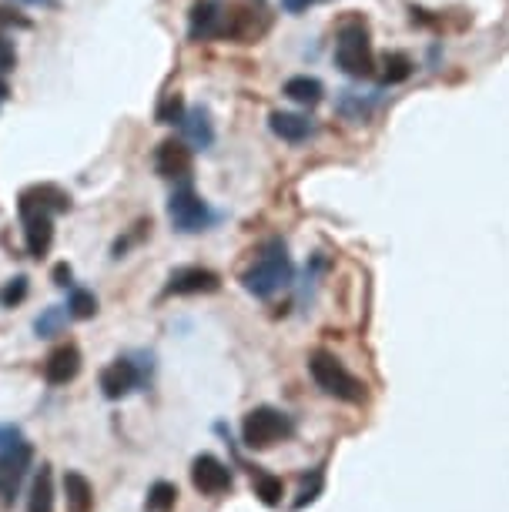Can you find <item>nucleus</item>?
Instances as JSON below:
<instances>
[{
    "mask_svg": "<svg viewBox=\"0 0 509 512\" xmlns=\"http://www.w3.org/2000/svg\"><path fill=\"white\" fill-rule=\"evenodd\" d=\"M309 372H312L315 385H319L325 395H332V399L349 402V405L366 402V382L355 379V375L345 369L332 352H312Z\"/></svg>",
    "mask_w": 509,
    "mask_h": 512,
    "instance_id": "obj_3",
    "label": "nucleus"
},
{
    "mask_svg": "<svg viewBox=\"0 0 509 512\" xmlns=\"http://www.w3.org/2000/svg\"><path fill=\"white\" fill-rule=\"evenodd\" d=\"M0 298H4V305H7V308L21 305L24 298H27V278H24V275H17L14 282L4 288V295H0Z\"/></svg>",
    "mask_w": 509,
    "mask_h": 512,
    "instance_id": "obj_27",
    "label": "nucleus"
},
{
    "mask_svg": "<svg viewBox=\"0 0 509 512\" xmlns=\"http://www.w3.org/2000/svg\"><path fill=\"white\" fill-rule=\"evenodd\" d=\"M54 285H57V288H67V285H71V265H64V262H61V265L54 268Z\"/></svg>",
    "mask_w": 509,
    "mask_h": 512,
    "instance_id": "obj_30",
    "label": "nucleus"
},
{
    "mask_svg": "<svg viewBox=\"0 0 509 512\" xmlns=\"http://www.w3.org/2000/svg\"><path fill=\"white\" fill-rule=\"evenodd\" d=\"M168 221L171 228L181 231V235H198V231H205L215 215H211L208 201H201V195H195L188 185L185 188H175L168 198Z\"/></svg>",
    "mask_w": 509,
    "mask_h": 512,
    "instance_id": "obj_6",
    "label": "nucleus"
},
{
    "mask_svg": "<svg viewBox=\"0 0 509 512\" xmlns=\"http://www.w3.org/2000/svg\"><path fill=\"white\" fill-rule=\"evenodd\" d=\"M181 128H185L188 141L195 144V148H211V141H215V128H211V118H208L205 108L185 111V118H181Z\"/></svg>",
    "mask_w": 509,
    "mask_h": 512,
    "instance_id": "obj_19",
    "label": "nucleus"
},
{
    "mask_svg": "<svg viewBox=\"0 0 509 512\" xmlns=\"http://www.w3.org/2000/svg\"><path fill=\"white\" fill-rule=\"evenodd\" d=\"M67 312H71V318H91L98 312V298L84 292V288H74L71 298H67Z\"/></svg>",
    "mask_w": 509,
    "mask_h": 512,
    "instance_id": "obj_26",
    "label": "nucleus"
},
{
    "mask_svg": "<svg viewBox=\"0 0 509 512\" xmlns=\"http://www.w3.org/2000/svg\"><path fill=\"white\" fill-rule=\"evenodd\" d=\"M141 382H144V375L131 359H114L108 369L101 372L104 399H124V395H131Z\"/></svg>",
    "mask_w": 509,
    "mask_h": 512,
    "instance_id": "obj_10",
    "label": "nucleus"
},
{
    "mask_svg": "<svg viewBox=\"0 0 509 512\" xmlns=\"http://www.w3.org/2000/svg\"><path fill=\"white\" fill-rule=\"evenodd\" d=\"M255 496L265 502V506H278L285 496V482L278 476H268V472H255Z\"/></svg>",
    "mask_w": 509,
    "mask_h": 512,
    "instance_id": "obj_23",
    "label": "nucleus"
},
{
    "mask_svg": "<svg viewBox=\"0 0 509 512\" xmlns=\"http://www.w3.org/2000/svg\"><path fill=\"white\" fill-rule=\"evenodd\" d=\"M222 17H225V4H218V0H198L191 7V21H188L191 41H211V37L222 34Z\"/></svg>",
    "mask_w": 509,
    "mask_h": 512,
    "instance_id": "obj_13",
    "label": "nucleus"
},
{
    "mask_svg": "<svg viewBox=\"0 0 509 512\" xmlns=\"http://www.w3.org/2000/svg\"><path fill=\"white\" fill-rule=\"evenodd\" d=\"M158 124H175V121H181L185 118V98H181L178 91H171V94H165L161 98V104H158Z\"/></svg>",
    "mask_w": 509,
    "mask_h": 512,
    "instance_id": "obj_25",
    "label": "nucleus"
},
{
    "mask_svg": "<svg viewBox=\"0 0 509 512\" xmlns=\"http://www.w3.org/2000/svg\"><path fill=\"white\" fill-rule=\"evenodd\" d=\"M191 482H195V489L201 496H225V492H232V469L225 466L222 459L215 456H198L191 462Z\"/></svg>",
    "mask_w": 509,
    "mask_h": 512,
    "instance_id": "obj_8",
    "label": "nucleus"
},
{
    "mask_svg": "<svg viewBox=\"0 0 509 512\" xmlns=\"http://www.w3.org/2000/svg\"><path fill=\"white\" fill-rule=\"evenodd\" d=\"M67 318H71L67 308H44L41 318L34 322V328H37V335H44V338L61 335V328L67 325Z\"/></svg>",
    "mask_w": 509,
    "mask_h": 512,
    "instance_id": "obj_24",
    "label": "nucleus"
},
{
    "mask_svg": "<svg viewBox=\"0 0 509 512\" xmlns=\"http://www.w3.org/2000/svg\"><path fill=\"white\" fill-rule=\"evenodd\" d=\"M175 499H178V489L171 482H155L148 489V499H144V509L148 512H171L175 509Z\"/></svg>",
    "mask_w": 509,
    "mask_h": 512,
    "instance_id": "obj_22",
    "label": "nucleus"
},
{
    "mask_svg": "<svg viewBox=\"0 0 509 512\" xmlns=\"http://www.w3.org/2000/svg\"><path fill=\"white\" fill-rule=\"evenodd\" d=\"M292 432H295L292 419H288L282 409H275V405H258L242 422V442L255 452L278 446V442H285Z\"/></svg>",
    "mask_w": 509,
    "mask_h": 512,
    "instance_id": "obj_5",
    "label": "nucleus"
},
{
    "mask_svg": "<svg viewBox=\"0 0 509 512\" xmlns=\"http://www.w3.org/2000/svg\"><path fill=\"white\" fill-rule=\"evenodd\" d=\"M0 24H14V27H27V21H24V17H14L11 11H4V7H0Z\"/></svg>",
    "mask_w": 509,
    "mask_h": 512,
    "instance_id": "obj_31",
    "label": "nucleus"
},
{
    "mask_svg": "<svg viewBox=\"0 0 509 512\" xmlns=\"http://www.w3.org/2000/svg\"><path fill=\"white\" fill-rule=\"evenodd\" d=\"M155 171L161 178H171V181L188 178L191 175V148L178 138L161 141L155 151Z\"/></svg>",
    "mask_w": 509,
    "mask_h": 512,
    "instance_id": "obj_12",
    "label": "nucleus"
},
{
    "mask_svg": "<svg viewBox=\"0 0 509 512\" xmlns=\"http://www.w3.org/2000/svg\"><path fill=\"white\" fill-rule=\"evenodd\" d=\"M335 64H339L349 77H369L376 71V54H372L366 21L352 17V21L342 24L339 41H335Z\"/></svg>",
    "mask_w": 509,
    "mask_h": 512,
    "instance_id": "obj_4",
    "label": "nucleus"
},
{
    "mask_svg": "<svg viewBox=\"0 0 509 512\" xmlns=\"http://www.w3.org/2000/svg\"><path fill=\"white\" fill-rule=\"evenodd\" d=\"M24 218V241H27V251L34 258H44L51 251V241H54V215L51 211H41V208H27L21 211Z\"/></svg>",
    "mask_w": 509,
    "mask_h": 512,
    "instance_id": "obj_11",
    "label": "nucleus"
},
{
    "mask_svg": "<svg viewBox=\"0 0 509 512\" xmlns=\"http://www.w3.org/2000/svg\"><path fill=\"white\" fill-rule=\"evenodd\" d=\"M21 4H31V7H57V0H21Z\"/></svg>",
    "mask_w": 509,
    "mask_h": 512,
    "instance_id": "obj_32",
    "label": "nucleus"
},
{
    "mask_svg": "<svg viewBox=\"0 0 509 512\" xmlns=\"http://www.w3.org/2000/svg\"><path fill=\"white\" fill-rule=\"evenodd\" d=\"M218 288H222V278L211 272V268L188 265V268H175L168 275L165 295H211Z\"/></svg>",
    "mask_w": 509,
    "mask_h": 512,
    "instance_id": "obj_9",
    "label": "nucleus"
},
{
    "mask_svg": "<svg viewBox=\"0 0 509 512\" xmlns=\"http://www.w3.org/2000/svg\"><path fill=\"white\" fill-rule=\"evenodd\" d=\"M285 98L302 104V108H315V104H322L325 88H322L319 77L299 74V77H288V81H285Z\"/></svg>",
    "mask_w": 509,
    "mask_h": 512,
    "instance_id": "obj_18",
    "label": "nucleus"
},
{
    "mask_svg": "<svg viewBox=\"0 0 509 512\" xmlns=\"http://www.w3.org/2000/svg\"><path fill=\"white\" fill-rule=\"evenodd\" d=\"M14 64H17V51H14V44L7 41V34H0V74L14 71Z\"/></svg>",
    "mask_w": 509,
    "mask_h": 512,
    "instance_id": "obj_28",
    "label": "nucleus"
},
{
    "mask_svg": "<svg viewBox=\"0 0 509 512\" xmlns=\"http://www.w3.org/2000/svg\"><path fill=\"white\" fill-rule=\"evenodd\" d=\"M268 31V14L265 7H245V4H232L225 7L222 17V34L225 41H238V44H252Z\"/></svg>",
    "mask_w": 509,
    "mask_h": 512,
    "instance_id": "obj_7",
    "label": "nucleus"
},
{
    "mask_svg": "<svg viewBox=\"0 0 509 512\" xmlns=\"http://www.w3.org/2000/svg\"><path fill=\"white\" fill-rule=\"evenodd\" d=\"M27 512H54V479H51V466H41L34 486H31V499H27Z\"/></svg>",
    "mask_w": 509,
    "mask_h": 512,
    "instance_id": "obj_21",
    "label": "nucleus"
},
{
    "mask_svg": "<svg viewBox=\"0 0 509 512\" xmlns=\"http://www.w3.org/2000/svg\"><path fill=\"white\" fill-rule=\"evenodd\" d=\"M27 208H41V211H51V215H57V211L71 208V195L61 191L57 185H34V188L24 191L21 201H17V211H27Z\"/></svg>",
    "mask_w": 509,
    "mask_h": 512,
    "instance_id": "obj_16",
    "label": "nucleus"
},
{
    "mask_svg": "<svg viewBox=\"0 0 509 512\" xmlns=\"http://www.w3.org/2000/svg\"><path fill=\"white\" fill-rule=\"evenodd\" d=\"M81 372V352L78 345H57L44 362V379L51 385H67L74 382Z\"/></svg>",
    "mask_w": 509,
    "mask_h": 512,
    "instance_id": "obj_14",
    "label": "nucleus"
},
{
    "mask_svg": "<svg viewBox=\"0 0 509 512\" xmlns=\"http://www.w3.org/2000/svg\"><path fill=\"white\" fill-rule=\"evenodd\" d=\"M268 128H272L275 138L282 141H309L315 134V124L309 121V114H295V111H275L272 118H268Z\"/></svg>",
    "mask_w": 509,
    "mask_h": 512,
    "instance_id": "obj_15",
    "label": "nucleus"
},
{
    "mask_svg": "<svg viewBox=\"0 0 509 512\" xmlns=\"http://www.w3.org/2000/svg\"><path fill=\"white\" fill-rule=\"evenodd\" d=\"M64 502L67 512H94V489L81 472H64Z\"/></svg>",
    "mask_w": 509,
    "mask_h": 512,
    "instance_id": "obj_17",
    "label": "nucleus"
},
{
    "mask_svg": "<svg viewBox=\"0 0 509 512\" xmlns=\"http://www.w3.org/2000/svg\"><path fill=\"white\" fill-rule=\"evenodd\" d=\"M292 275H295V268H292V258H288L285 245L282 241H272V245H268L262 255L245 268L242 285H245L248 295L272 298L275 292H282V288L292 285Z\"/></svg>",
    "mask_w": 509,
    "mask_h": 512,
    "instance_id": "obj_1",
    "label": "nucleus"
},
{
    "mask_svg": "<svg viewBox=\"0 0 509 512\" xmlns=\"http://www.w3.org/2000/svg\"><path fill=\"white\" fill-rule=\"evenodd\" d=\"M34 462L31 442L17 425H0V506H11Z\"/></svg>",
    "mask_w": 509,
    "mask_h": 512,
    "instance_id": "obj_2",
    "label": "nucleus"
},
{
    "mask_svg": "<svg viewBox=\"0 0 509 512\" xmlns=\"http://www.w3.org/2000/svg\"><path fill=\"white\" fill-rule=\"evenodd\" d=\"M315 4H325V0H282V7L288 14H302V11H309V7Z\"/></svg>",
    "mask_w": 509,
    "mask_h": 512,
    "instance_id": "obj_29",
    "label": "nucleus"
},
{
    "mask_svg": "<svg viewBox=\"0 0 509 512\" xmlns=\"http://www.w3.org/2000/svg\"><path fill=\"white\" fill-rule=\"evenodd\" d=\"M412 77V61H409V54H402V51H389V54H382V61H379V81L382 84H402V81H409Z\"/></svg>",
    "mask_w": 509,
    "mask_h": 512,
    "instance_id": "obj_20",
    "label": "nucleus"
},
{
    "mask_svg": "<svg viewBox=\"0 0 509 512\" xmlns=\"http://www.w3.org/2000/svg\"><path fill=\"white\" fill-rule=\"evenodd\" d=\"M7 98H11V88H7V81L0 77V104H4Z\"/></svg>",
    "mask_w": 509,
    "mask_h": 512,
    "instance_id": "obj_33",
    "label": "nucleus"
}]
</instances>
